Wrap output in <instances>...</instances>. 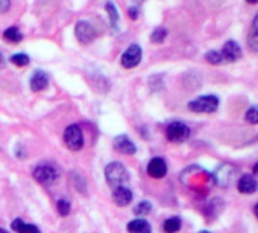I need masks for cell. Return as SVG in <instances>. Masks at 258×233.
Segmentation results:
<instances>
[{"label":"cell","instance_id":"obj_1","mask_svg":"<svg viewBox=\"0 0 258 233\" xmlns=\"http://www.w3.org/2000/svg\"><path fill=\"white\" fill-rule=\"evenodd\" d=\"M105 177L108 184L115 189V188H121L124 183H127L129 180V174L126 171V168L118 163V162H112L105 168Z\"/></svg>","mask_w":258,"mask_h":233},{"label":"cell","instance_id":"obj_2","mask_svg":"<svg viewBox=\"0 0 258 233\" xmlns=\"http://www.w3.org/2000/svg\"><path fill=\"white\" fill-rule=\"evenodd\" d=\"M219 107V99L214 95H205L188 102V110L195 113H214Z\"/></svg>","mask_w":258,"mask_h":233},{"label":"cell","instance_id":"obj_3","mask_svg":"<svg viewBox=\"0 0 258 233\" xmlns=\"http://www.w3.org/2000/svg\"><path fill=\"white\" fill-rule=\"evenodd\" d=\"M64 142L69 150L72 151H79L84 147V136L82 131L78 125H70L64 131Z\"/></svg>","mask_w":258,"mask_h":233},{"label":"cell","instance_id":"obj_4","mask_svg":"<svg viewBox=\"0 0 258 233\" xmlns=\"http://www.w3.org/2000/svg\"><path fill=\"white\" fill-rule=\"evenodd\" d=\"M58 171L56 168L50 166V165H40L34 169V178L41 183V184H53L56 180H58Z\"/></svg>","mask_w":258,"mask_h":233},{"label":"cell","instance_id":"obj_5","mask_svg":"<svg viewBox=\"0 0 258 233\" xmlns=\"http://www.w3.org/2000/svg\"><path fill=\"white\" fill-rule=\"evenodd\" d=\"M142 61V48L139 44H131L121 55V66L124 69H134Z\"/></svg>","mask_w":258,"mask_h":233},{"label":"cell","instance_id":"obj_6","mask_svg":"<svg viewBox=\"0 0 258 233\" xmlns=\"http://www.w3.org/2000/svg\"><path fill=\"white\" fill-rule=\"evenodd\" d=\"M167 139L170 142H175V144H179V142H184L188 139L190 136V130L187 125H184L182 122H173L167 127Z\"/></svg>","mask_w":258,"mask_h":233},{"label":"cell","instance_id":"obj_7","mask_svg":"<svg viewBox=\"0 0 258 233\" xmlns=\"http://www.w3.org/2000/svg\"><path fill=\"white\" fill-rule=\"evenodd\" d=\"M75 35L79 40V43L88 44V43H91L96 38V31H94V28L88 22L79 20L76 23V26H75Z\"/></svg>","mask_w":258,"mask_h":233},{"label":"cell","instance_id":"obj_8","mask_svg":"<svg viewBox=\"0 0 258 233\" xmlns=\"http://www.w3.org/2000/svg\"><path fill=\"white\" fill-rule=\"evenodd\" d=\"M220 52L225 63H234L241 58V49L235 41H226Z\"/></svg>","mask_w":258,"mask_h":233},{"label":"cell","instance_id":"obj_9","mask_svg":"<svg viewBox=\"0 0 258 233\" xmlns=\"http://www.w3.org/2000/svg\"><path fill=\"white\" fill-rule=\"evenodd\" d=\"M114 150L118 151V153H121V154H127V156H133L137 151V148L131 142V139H129L127 136H124V134L117 136L114 139Z\"/></svg>","mask_w":258,"mask_h":233},{"label":"cell","instance_id":"obj_10","mask_svg":"<svg viewBox=\"0 0 258 233\" xmlns=\"http://www.w3.org/2000/svg\"><path fill=\"white\" fill-rule=\"evenodd\" d=\"M148 174L154 178H163L167 174V165L163 159L155 157L148 165Z\"/></svg>","mask_w":258,"mask_h":233},{"label":"cell","instance_id":"obj_11","mask_svg":"<svg viewBox=\"0 0 258 233\" xmlns=\"http://www.w3.org/2000/svg\"><path fill=\"white\" fill-rule=\"evenodd\" d=\"M112 201L120 206V207H124L127 206L129 203L133 201V192L129 191L127 188L121 186V188H115L114 192H112Z\"/></svg>","mask_w":258,"mask_h":233},{"label":"cell","instance_id":"obj_12","mask_svg":"<svg viewBox=\"0 0 258 233\" xmlns=\"http://www.w3.org/2000/svg\"><path fill=\"white\" fill-rule=\"evenodd\" d=\"M49 85V76L44 70H37L34 72L32 78H31V88L34 91H43L46 90Z\"/></svg>","mask_w":258,"mask_h":233},{"label":"cell","instance_id":"obj_13","mask_svg":"<svg viewBox=\"0 0 258 233\" xmlns=\"http://www.w3.org/2000/svg\"><path fill=\"white\" fill-rule=\"evenodd\" d=\"M237 186H238V191L241 194H253L258 189V181L252 175H243L238 180V184Z\"/></svg>","mask_w":258,"mask_h":233},{"label":"cell","instance_id":"obj_14","mask_svg":"<svg viewBox=\"0 0 258 233\" xmlns=\"http://www.w3.org/2000/svg\"><path fill=\"white\" fill-rule=\"evenodd\" d=\"M247 46L252 52H258V14L255 16L247 35Z\"/></svg>","mask_w":258,"mask_h":233},{"label":"cell","instance_id":"obj_15","mask_svg":"<svg viewBox=\"0 0 258 233\" xmlns=\"http://www.w3.org/2000/svg\"><path fill=\"white\" fill-rule=\"evenodd\" d=\"M129 233H152L151 224L146 219H134L127 224Z\"/></svg>","mask_w":258,"mask_h":233},{"label":"cell","instance_id":"obj_16","mask_svg":"<svg viewBox=\"0 0 258 233\" xmlns=\"http://www.w3.org/2000/svg\"><path fill=\"white\" fill-rule=\"evenodd\" d=\"M11 228L17 233H40V228L37 225L23 222L20 218H17L11 222Z\"/></svg>","mask_w":258,"mask_h":233},{"label":"cell","instance_id":"obj_17","mask_svg":"<svg viewBox=\"0 0 258 233\" xmlns=\"http://www.w3.org/2000/svg\"><path fill=\"white\" fill-rule=\"evenodd\" d=\"M105 10H106V13H108V17H109V25H111V28H112L114 31H117V28H118V11H117L115 5H114L112 2H106Z\"/></svg>","mask_w":258,"mask_h":233},{"label":"cell","instance_id":"obj_18","mask_svg":"<svg viewBox=\"0 0 258 233\" xmlns=\"http://www.w3.org/2000/svg\"><path fill=\"white\" fill-rule=\"evenodd\" d=\"M4 38L8 43H20L23 40V34L17 28H8L4 34Z\"/></svg>","mask_w":258,"mask_h":233},{"label":"cell","instance_id":"obj_19","mask_svg":"<svg viewBox=\"0 0 258 233\" xmlns=\"http://www.w3.org/2000/svg\"><path fill=\"white\" fill-rule=\"evenodd\" d=\"M179 228H181V219L176 218V216L166 219L164 224H163V230H164L166 233H176Z\"/></svg>","mask_w":258,"mask_h":233},{"label":"cell","instance_id":"obj_20","mask_svg":"<svg viewBox=\"0 0 258 233\" xmlns=\"http://www.w3.org/2000/svg\"><path fill=\"white\" fill-rule=\"evenodd\" d=\"M151 210H152V204H151L149 201H142L140 204L136 206L134 213L139 215V216H146V215L151 213Z\"/></svg>","mask_w":258,"mask_h":233},{"label":"cell","instance_id":"obj_21","mask_svg":"<svg viewBox=\"0 0 258 233\" xmlns=\"http://www.w3.org/2000/svg\"><path fill=\"white\" fill-rule=\"evenodd\" d=\"M205 60H207V63H210V64H222V63H223L222 52H219V51H210V52H207Z\"/></svg>","mask_w":258,"mask_h":233},{"label":"cell","instance_id":"obj_22","mask_svg":"<svg viewBox=\"0 0 258 233\" xmlns=\"http://www.w3.org/2000/svg\"><path fill=\"white\" fill-rule=\"evenodd\" d=\"M166 37H167V31L164 29V28H157L154 32H152V35H151V41L152 43H163L164 40H166Z\"/></svg>","mask_w":258,"mask_h":233},{"label":"cell","instance_id":"obj_23","mask_svg":"<svg viewBox=\"0 0 258 233\" xmlns=\"http://www.w3.org/2000/svg\"><path fill=\"white\" fill-rule=\"evenodd\" d=\"M11 63L16 64L17 67H25L29 64V57L26 54H16L11 57Z\"/></svg>","mask_w":258,"mask_h":233},{"label":"cell","instance_id":"obj_24","mask_svg":"<svg viewBox=\"0 0 258 233\" xmlns=\"http://www.w3.org/2000/svg\"><path fill=\"white\" fill-rule=\"evenodd\" d=\"M244 119H246V122L256 125L258 124V107H250L244 114Z\"/></svg>","mask_w":258,"mask_h":233},{"label":"cell","instance_id":"obj_25","mask_svg":"<svg viewBox=\"0 0 258 233\" xmlns=\"http://www.w3.org/2000/svg\"><path fill=\"white\" fill-rule=\"evenodd\" d=\"M56 207H58V212H59L61 216H67L70 213V209H72L70 207V203L67 200H59L58 204H56Z\"/></svg>","mask_w":258,"mask_h":233},{"label":"cell","instance_id":"obj_26","mask_svg":"<svg viewBox=\"0 0 258 233\" xmlns=\"http://www.w3.org/2000/svg\"><path fill=\"white\" fill-rule=\"evenodd\" d=\"M10 8H11V0H0V14L8 13Z\"/></svg>","mask_w":258,"mask_h":233},{"label":"cell","instance_id":"obj_27","mask_svg":"<svg viewBox=\"0 0 258 233\" xmlns=\"http://www.w3.org/2000/svg\"><path fill=\"white\" fill-rule=\"evenodd\" d=\"M129 17H131L133 20H136L137 17H139V10L137 8H129Z\"/></svg>","mask_w":258,"mask_h":233},{"label":"cell","instance_id":"obj_28","mask_svg":"<svg viewBox=\"0 0 258 233\" xmlns=\"http://www.w3.org/2000/svg\"><path fill=\"white\" fill-rule=\"evenodd\" d=\"M5 67V58L2 55V52H0V69H4Z\"/></svg>","mask_w":258,"mask_h":233},{"label":"cell","instance_id":"obj_29","mask_svg":"<svg viewBox=\"0 0 258 233\" xmlns=\"http://www.w3.org/2000/svg\"><path fill=\"white\" fill-rule=\"evenodd\" d=\"M253 213H255V216L258 218V203L255 204V207H253Z\"/></svg>","mask_w":258,"mask_h":233},{"label":"cell","instance_id":"obj_30","mask_svg":"<svg viewBox=\"0 0 258 233\" xmlns=\"http://www.w3.org/2000/svg\"><path fill=\"white\" fill-rule=\"evenodd\" d=\"M247 4H250V5H255V4H258V0H246Z\"/></svg>","mask_w":258,"mask_h":233},{"label":"cell","instance_id":"obj_31","mask_svg":"<svg viewBox=\"0 0 258 233\" xmlns=\"http://www.w3.org/2000/svg\"><path fill=\"white\" fill-rule=\"evenodd\" d=\"M253 172H255V174L258 175V163H256V165L253 166Z\"/></svg>","mask_w":258,"mask_h":233},{"label":"cell","instance_id":"obj_32","mask_svg":"<svg viewBox=\"0 0 258 233\" xmlns=\"http://www.w3.org/2000/svg\"><path fill=\"white\" fill-rule=\"evenodd\" d=\"M0 233H8L7 230H4V228H0Z\"/></svg>","mask_w":258,"mask_h":233},{"label":"cell","instance_id":"obj_33","mask_svg":"<svg viewBox=\"0 0 258 233\" xmlns=\"http://www.w3.org/2000/svg\"><path fill=\"white\" fill-rule=\"evenodd\" d=\"M199 233H210V231H207V230H202V231H199Z\"/></svg>","mask_w":258,"mask_h":233},{"label":"cell","instance_id":"obj_34","mask_svg":"<svg viewBox=\"0 0 258 233\" xmlns=\"http://www.w3.org/2000/svg\"><path fill=\"white\" fill-rule=\"evenodd\" d=\"M136 2H137V4H142V2H143V0H136Z\"/></svg>","mask_w":258,"mask_h":233}]
</instances>
